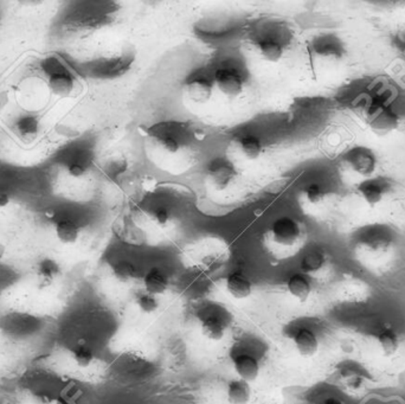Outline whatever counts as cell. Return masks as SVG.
<instances>
[{"label": "cell", "mask_w": 405, "mask_h": 404, "mask_svg": "<svg viewBox=\"0 0 405 404\" xmlns=\"http://www.w3.org/2000/svg\"><path fill=\"white\" fill-rule=\"evenodd\" d=\"M233 369L241 379L253 382L260 375V363L249 354H241L233 358Z\"/></svg>", "instance_id": "cell-17"}, {"label": "cell", "mask_w": 405, "mask_h": 404, "mask_svg": "<svg viewBox=\"0 0 405 404\" xmlns=\"http://www.w3.org/2000/svg\"><path fill=\"white\" fill-rule=\"evenodd\" d=\"M59 265L55 262L43 261L36 272V283L41 291H48L51 287L55 286L59 278Z\"/></svg>", "instance_id": "cell-21"}, {"label": "cell", "mask_w": 405, "mask_h": 404, "mask_svg": "<svg viewBox=\"0 0 405 404\" xmlns=\"http://www.w3.org/2000/svg\"><path fill=\"white\" fill-rule=\"evenodd\" d=\"M138 272L135 265L129 261H118L113 267V276L121 283H129L136 278Z\"/></svg>", "instance_id": "cell-28"}, {"label": "cell", "mask_w": 405, "mask_h": 404, "mask_svg": "<svg viewBox=\"0 0 405 404\" xmlns=\"http://www.w3.org/2000/svg\"><path fill=\"white\" fill-rule=\"evenodd\" d=\"M251 397L249 382L245 379H232L227 387V398L230 404H248Z\"/></svg>", "instance_id": "cell-22"}, {"label": "cell", "mask_w": 405, "mask_h": 404, "mask_svg": "<svg viewBox=\"0 0 405 404\" xmlns=\"http://www.w3.org/2000/svg\"><path fill=\"white\" fill-rule=\"evenodd\" d=\"M329 199L325 188L319 183H311L304 186L300 194V202L309 210H320Z\"/></svg>", "instance_id": "cell-14"}, {"label": "cell", "mask_w": 405, "mask_h": 404, "mask_svg": "<svg viewBox=\"0 0 405 404\" xmlns=\"http://www.w3.org/2000/svg\"><path fill=\"white\" fill-rule=\"evenodd\" d=\"M212 85L215 88V93L227 99L229 101H233L241 97L245 92V82L241 74L233 68H220L214 72Z\"/></svg>", "instance_id": "cell-7"}, {"label": "cell", "mask_w": 405, "mask_h": 404, "mask_svg": "<svg viewBox=\"0 0 405 404\" xmlns=\"http://www.w3.org/2000/svg\"><path fill=\"white\" fill-rule=\"evenodd\" d=\"M151 219L156 224V227L167 228L171 223V214L166 208H156L151 212Z\"/></svg>", "instance_id": "cell-30"}, {"label": "cell", "mask_w": 405, "mask_h": 404, "mask_svg": "<svg viewBox=\"0 0 405 404\" xmlns=\"http://www.w3.org/2000/svg\"><path fill=\"white\" fill-rule=\"evenodd\" d=\"M240 178V171L230 161H216L207 168L205 184L214 192H224L231 189Z\"/></svg>", "instance_id": "cell-8"}, {"label": "cell", "mask_w": 405, "mask_h": 404, "mask_svg": "<svg viewBox=\"0 0 405 404\" xmlns=\"http://www.w3.org/2000/svg\"><path fill=\"white\" fill-rule=\"evenodd\" d=\"M375 341H376L377 349L380 351V354L386 358L395 356L401 345L398 334L393 329H388V327L377 333Z\"/></svg>", "instance_id": "cell-20"}, {"label": "cell", "mask_w": 405, "mask_h": 404, "mask_svg": "<svg viewBox=\"0 0 405 404\" xmlns=\"http://www.w3.org/2000/svg\"><path fill=\"white\" fill-rule=\"evenodd\" d=\"M264 153V145L258 135L251 133L237 134L230 139L225 150L227 160L237 169L253 164L261 159Z\"/></svg>", "instance_id": "cell-3"}, {"label": "cell", "mask_w": 405, "mask_h": 404, "mask_svg": "<svg viewBox=\"0 0 405 404\" xmlns=\"http://www.w3.org/2000/svg\"><path fill=\"white\" fill-rule=\"evenodd\" d=\"M227 290L236 299H245L253 293V283L242 272H232L225 280Z\"/></svg>", "instance_id": "cell-18"}, {"label": "cell", "mask_w": 405, "mask_h": 404, "mask_svg": "<svg viewBox=\"0 0 405 404\" xmlns=\"http://www.w3.org/2000/svg\"><path fill=\"white\" fill-rule=\"evenodd\" d=\"M393 236L380 230H372L359 237L355 252L364 262H380L390 256L393 252Z\"/></svg>", "instance_id": "cell-5"}, {"label": "cell", "mask_w": 405, "mask_h": 404, "mask_svg": "<svg viewBox=\"0 0 405 404\" xmlns=\"http://www.w3.org/2000/svg\"><path fill=\"white\" fill-rule=\"evenodd\" d=\"M183 94L186 100L192 105H205L211 101L215 88L211 80L197 76L186 81L183 87Z\"/></svg>", "instance_id": "cell-10"}, {"label": "cell", "mask_w": 405, "mask_h": 404, "mask_svg": "<svg viewBox=\"0 0 405 404\" xmlns=\"http://www.w3.org/2000/svg\"><path fill=\"white\" fill-rule=\"evenodd\" d=\"M256 54L266 63H279L284 56V47L273 38H264L256 43Z\"/></svg>", "instance_id": "cell-16"}, {"label": "cell", "mask_w": 405, "mask_h": 404, "mask_svg": "<svg viewBox=\"0 0 405 404\" xmlns=\"http://www.w3.org/2000/svg\"><path fill=\"white\" fill-rule=\"evenodd\" d=\"M11 203V194L8 190L0 188V209L9 207Z\"/></svg>", "instance_id": "cell-32"}, {"label": "cell", "mask_w": 405, "mask_h": 404, "mask_svg": "<svg viewBox=\"0 0 405 404\" xmlns=\"http://www.w3.org/2000/svg\"><path fill=\"white\" fill-rule=\"evenodd\" d=\"M14 130L17 132L18 137L25 141H32L36 139L39 132V120L36 117H24L18 120L14 125Z\"/></svg>", "instance_id": "cell-25"}, {"label": "cell", "mask_w": 405, "mask_h": 404, "mask_svg": "<svg viewBox=\"0 0 405 404\" xmlns=\"http://www.w3.org/2000/svg\"><path fill=\"white\" fill-rule=\"evenodd\" d=\"M55 234L61 243L74 245L80 239L81 229L72 219H59L55 225Z\"/></svg>", "instance_id": "cell-23"}, {"label": "cell", "mask_w": 405, "mask_h": 404, "mask_svg": "<svg viewBox=\"0 0 405 404\" xmlns=\"http://www.w3.org/2000/svg\"><path fill=\"white\" fill-rule=\"evenodd\" d=\"M198 135L180 121H164L146 128L144 148L148 160L158 169L179 174L194 166L199 156Z\"/></svg>", "instance_id": "cell-1"}, {"label": "cell", "mask_w": 405, "mask_h": 404, "mask_svg": "<svg viewBox=\"0 0 405 404\" xmlns=\"http://www.w3.org/2000/svg\"><path fill=\"white\" fill-rule=\"evenodd\" d=\"M72 359L76 363L77 367H88L93 364L95 359V354L93 349L85 344V343H79L74 349H72Z\"/></svg>", "instance_id": "cell-27"}, {"label": "cell", "mask_w": 405, "mask_h": 404, "mask_svg": "<svg viewBox=\"0 0 405 404\" xmlns=\"http://www.w3.org/2000/svg\"><path fill=\"white\" fill-rule=\"evenodd\" d=\"M268 236L269 240L280 248H294L304 240V228L299 219L291 216H282L275 219Z\"/></svg>", "instance_id": "cell-6"}, {"label": "cell", "mask_w": 405, "mask_h": 404, "mask_svg": "<svg viewBox=\"0 0 405 404\" xmlns=\"http://www.w3.org/2000/svg\"><path fill=\"white\" fill-rule=\"evenodd\" d=\"M364 121L368 130L380 137L391 134L399 126V115L391 105L380 97L372 99L364 110Z\"/></svg>", "instance_id": "cell-4"}, {"label": "cell", "mask_w": 405, "mask_h": 404, "mask_svg": "<svg viewBox=\"0 0 405 404\" xmlns=\"http://www.w3.org/2000/svg\"><path fill=\"white\" fill-rule=\"evenodd\" d=\"M57 404H70V403H69V402H67V401L59 400V402H57Z\"/></svg>", "instance_id": "cell-34"}, {"label": "cell", "mask_w": 405, "mask_h": 404, "mask_svg": "<svg viewBox=\"0 0 405 404\" xmlns=\"http://www.w3.org/2000/svg\"><path fill=\"white\" fill-rule=\"evenodd\" d=\"M378 158L375 151L365 145L347 148L339 158V169L347 177L359 181L376 176ZM355 183V184H357Z\"/></svg>", "instance_id": "cell-2"}, {"label": "cell", "mask_w": 405, "mask_h": 404, "mask_svg": "<svg viewBox=\"0 0 405 404\" xmlns=\"http://www.w3.org/2000/svg\"><path fill=\"white\" fill-rule=\"evenodd\" d=\"M319 404H346L344 401L340 400V398H338V397H334V396H329V397H326L324 400L321 401L320 403Z\"/></svg>", "instance_id": "cell-33"}, {"label": "cell", "mask_w": 405, "mask_h": 404, "mask_svg": "<svg viewBox=\"0 0 405 404\" xmlns=\"http://www.w3.org/2000/svg\"><path fill=\"white\" fill-rule=\"evenodd\" d=\"M202 336L210 341H220L225 336L227 327L223 321L217 316H207L200 325Z\"/></svg>", "instance_id": "cell-26"}, {"label": "cell", "mask_w": 405, "mask_h": 404, "mask_svg": "<svg viewBox=\"0 0 405 404\" xmlns=\"http://www.w3.org/2000/svg\"><path fill=\"white\" fill-rule=\"evenodd\" d=\"M339 383L347 394L362 396L366 392L370 379L359 369L345 367L339 372Z\"/></svg>", "instance_id": "cell-11"}, {"label": "cell", "mask_w": 405, "mask_h": 404, "mask_svg": "<svg viewBox=\"0 0 405 404\" xmlns=\"http://www.w3.org/2000/svg\"><path fill=\"white\" fill-rule=\"evenodd\" d=\"M76 85L75 77L65 70L51 72L48 80V88L59 97H69L74 93Z\"/></svg>", "instance_id": "cell-13"}, {"label": "cell", "mask_w": 405, "mask_h": 404, "mask_svg": "<svg viewBox=\"0 0 405 404\" xmlns=\"http://www.w3.org/2000/svg\"><path fill=\"white\" fill-rule=\"evenodd\" d=\"M287 290L289 294L298 301L306 303L312 293V282L306 274H291L288 278Z\"/></svg>", "instance_id": "cell-19"}, {"label": "cell", "mask_w": 405, "mask_h": 404, "mask_svg": "<svg viewBox=\"0 0 405 404\" xmlns=\"http://www.w3.org/2000/svg\"><path fill=\"white\" fill-rule=\"evenodd\" d=\"M136 306L140 311L146 314H151L153 312H156L159 307V301L156 299V295L151 294V293H141V294L136 296Z\"/></svg>", "instance_id": "cell-29"}, {"label": "cell", "mask_w": 405, "mask_h": 404, "mask_svg": "<svg viewBox=\"0 0 405 404\" xmlns=\"http://www.w3.org/2000/svg\"><path fill=\"white\" fill-rule=\"evenodd\" d=\"M89 172V168L87 165L81 161H72L67 166V173L72 178L81 179L85 178Z\"/></svg>", "instance_id": "cell-31"}, {"label": "cell", "mask_w": 405, "mask_h": 404, "mask_svg": "<svg viewBox=\"0 0 405 404\" xmlns=\"http://www.w3.org/2000/svg\"><path fill=\"white\" fill-rule=\"evenodd\" d=\"M355 194L368 208H376L391 194V184L383 177L373 176L359 181L355 186Z\"/></svg>", "instance_id": "cell-9"}, {"label": "cell", "mask_w": 405, "mask_h": 404, "mask_svg": "<svg viewBox=\"0 0 405 404\" xmlns=\"http://www.w3.org/2000/svg\"><path fill=\"white\" fill-rule=\"evenodd\" d=\"M293 343L300 356L304 358L313 357L319 351V339L312 330L300 329L293 336Z\"/></svg>", "instance_id": "cell-15"}, {"label": "cell", "mask_w": 405, "mask_h": 404, "mask_svg": "<svg viewBox=\"0 0 405 404\" xmlns=\"http://www.w3.org/2000/svg\"><path fill=\"white\" fill-rule=\"evenodd\" d=\"M144 285L147 293L153 295L163 294L169 288V278L163 270L154 267L145 275Z\"/></svg>", "instance_id": "cell-24"}, {"label": "cell", "mask_w": 405, "mask_h": 404, "mask_svg": "<svg viewBox=\"0 0 405 404\" xmlns=\"http://www.w3.org/2000/svg\"><path fill=\"white\" fill-rule=\"evenodd\" d=\"M332 265V260L329 254L322 249H313L309 253L304 254L301 260V270L307 276H318L321 274L329 272Z\"/></svg>", "instance_id": "cell-12"}]
</instances>
